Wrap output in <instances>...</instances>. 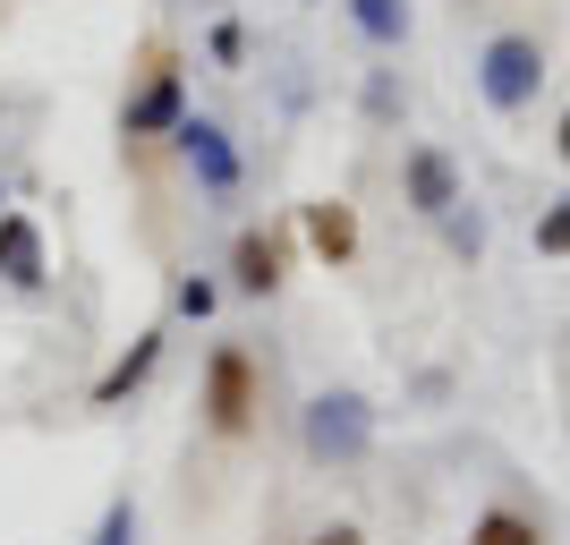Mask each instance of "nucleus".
I'll list each match as a JSON object with an SVG mask.
<instances>
[{"mask_svg":"<svg viewBox=\"0 0 570 545\" xmlns=\"http://www.w3.org/2000/svg\"><path fill=\"white\" fill-rule=\"evenodd\" d=\"M366 435H375V418L357 392H315L307 401V460H357Z\"/></svg>","mask_w":570,"mask_h":545,"instance_id":"39448f33","label":"nucleus"},{"mask_svg":"<svg viewBox=\"0 0 570 545\" xmlns=\"http://www.w3.org/2000/svg\"><path fill=\"white\" fill-rule=\"evenodd\" d=\"M205 51H214L222 69H238V60H247V26H238V18H222L214 35H205Z\"/></svg>","mask_w":570,"mask_h":545,"instance_id":"dca6fc26","label":"nucleus"},{"mask_svg":"<svg viewBox=\"0 0 570 545\" xmlns=\"http://www.w3.org/2000/svg\"><path fill=\"white\" fill-rule=\"evenodd\" d=\"M469 545H537V520H520L511 503H494V512H476Z\"/></svg>","mask_w":570,"mask_h":545,"instance_id":"f8f14e48","label":"nucleus"},{"mask_svg":"<svg viewBox=\"0 0 570 545\" xmlns=\"http://www.w3.org/2000/svg\"><path fill=\"white\" fill-rule=\"evenodd\" d=\"M298 231H307V247H315L324 264H350V256H357V214L341 205V196L307 205V214H298Z\"/></svg>","mask_w":570,"mask_h":545,"instance_id":"9d476101","label":"nucleus"},{"mask_svg":"<svg viewBox=\"0 0 570 545\" xmlns=\"http://www.w3.org/2000/svg\"><path fill=\"white\" fill-rule=\"evenodd\" d=\"M401 196H409V214H426V222H443V214H460V205H469V196H460V171H452V154H443V145H409Z\"/></svg>","mask_w":570,"mask_h":545,"instance_id":"423d86ee","label":"nucleus"},{"mask_svg":"<svg viewBox=\"0 0 570 545\" xmlns=\"http://www.w3.org/2000/svg\"><path fill=\"white\" fill-rule=\"evenodd\" d=\"M553 154H562V163H570V111H562V128H553Z\"/></svg>","mask_w":570,"mask_h":545,"instance_id":"a211bd4d","label":"nucleus"},{"mask_svg":"<svg viewBox=\"0 0 570 545\" xmlns=\"http://www.w3.org/2000/svg\"><path fill=\"white\" fill-rule=\"evenodd\" d=\"M86 545H137V503L119 495L111 512H102V520H95V537H86Z\"/></svg>","mask_w":570,"mask_h":545,"instance_id":"2eb2a0df","label":"nucleus"},{"mask_svg":"<svg viewBox=\"0 0 570 545\" xmlns=\"http://www.w3.org/2000/svg\"><path fill=\"white\" fill-rule=\"evenodd\" d=\"M163 350H170V324H145L137 341H128V350L95 376V409H119L128 392H145V383H154V367H163Z\"/></svg>","mask_w":570,"mask_h":545,"instance_id":"6e6552de","label":"nucleus"},{"mask_svg":"<svg viewBox=\"0 0 570 545\" xmlns=\"http://www.w3.org/2000/svg\"><path fill=\"white\" fill-rule=\"evenodd\" d=\"M350 18H357V35L375 51H392L409 35V0H350Z\"/></svg>","mask_w":570,"mask_h":545,"instance_id":"9b49d317","label":"nucleus"},{"mask_svg":"<svg viewBox=\"0 0 570 545\" xmlns=\"http://www.w3.org/2000/svg\"><path fill=\"white\" fill-rule=\"evenodd\" d=\"M188 119V69L170 60V51H154L137 77V95L119 103V137H170Z\"/></svg>","mask_w":570,"mask_h":545,"instance_id":"20e7f679","label":"nucleus"},{"mask_svg":"<svg viewBox=\"0 0 570 545\" xmlns=\"http://www.w3.org/2000/svg\"><path fill=\"white\" fill-rule=\"evenodd\" d=\"M214 308H222V282H205V273H188V282L170 290V315H188V324H205Z\"/></svg>","mask_w":570,"mask_h":545,"instance_id":"ddd939ff","label":"nucleus"},{"mask_svg":"<svg viewBox=\"0 0 570 545\" xmlns=\"http://www.w3.org/2000/svg\"><path fill=\"white\" fill-rule=\"evenodd\" d=\"M0 214H9V188H0Z\"/></svg>","mask_w":570,"mask_h":545,"instance_id":"6ab92c4d","label":"nucleus"},{"mask_svg":"<svg viewBox=\"0 0 570 545\" xmlns=\"http://www.w3.org/2000/svg\"><path fill=\"white\" fill-rule=\"evenodd\" d=\"M170 145H179V163H188V179H196V196H205V205H230V196H238L247 163H238V145H230V128H222V119L188 111L179 128H170Z\"/></svg>","mask_w":570,"mask_h":545,"instance_id":"f03ea898","label":"nucleus"},{"mask_svg":"<svg viewBox=\"0 0 570 545\" xmlns=\"http://www.w3.org/2000/svg\"><path fill=\"white\" fill-rule=\"evenodd\" d=\"M196 409H205V435H222V444H247L264 418V367L247 341H214L205 350V392H196Z\"/></svg>","mask_w":570,"mask_h":545,"instance_id":"f257e3e1","label":"nucleus"},{"mask_svg":"<svg viewBox=\"0 0 570 545\" xmlns=\"http://www.w3.org/2000/svg\"><path fill=\"white\" fill-rule=\"evenodd\" d=\"M307 545H366V537H357V528H350V520H333V528H315V537H307Z\"/></svg>","mask_w":570,"mask_h":545,"instance_id":"f3484780","label":"nucleus"},{"mask_svg":"<svg viewBox=\"0 0 570 545\" xmlns=\"http://www.w3.org/2000/svg\"><path fill=\"white\" fill-rule=\"evenodd\" d=\"M289 273V231H238L230 239V290L238 299H273Z\"/></svg>","mask_w":570,"mask_h":545,"instance_id":"0eeeda50","label":"nucleus"},{"mask_svg":"<svg viewBox=\"0 0 570 545\" xmlns=\"http://www.w3.org/2000/svg\"><path fill=\"white\" fill-rule=\"evenodd\" d=\"M537 256H570V196H553L537 214Z\"/></svg>","mask_w":570,"mask_h":545,"instance_id":"4468645a","label":"nucleus"},{"mask_svg":"<svg viewBox=\"0 0 570 545\" xmlns=\"http://www.w3.org/2000/svg\"><path fill=\"white\" fill-rule=\"evenodd\" d=\"M537 86H546V51H537V35H494V43L476 51V95L494 103L502 119L528 111Z\"/></svg>","mask_w":570,"mask_h":545,"instance_id":"7ed1b4c3","label":"nucleus"},{"mask_svg":"<svg viewBox=\"0 0 570 545\" xmlns=\"http://www.w3.org/2000/svg\"><path fill=\"white\" fill-rule=\"evenodd\" d=\"M0 282L9 290H43L51 282V247L35 214H0Z\"/></svg>","mask_w":570,"mask_h":545,"instance_id":"1a4fd4ad","label":"nucleus"}]
</instances>
